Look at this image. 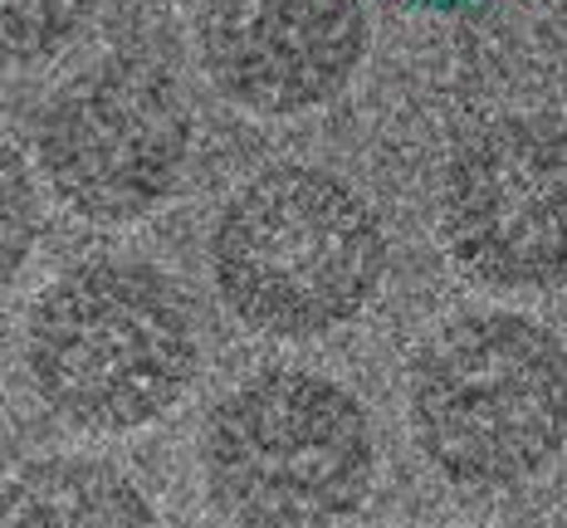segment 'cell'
Listing matches in <instances>:
<instances>
[{"label":"cell","mask_w":567,"mask_h":528,"mask_svg":"<svg viewBox=\"0 0 567 528\" xmlns=\"http://www.w3.org/2000/svg\"><path fill=\"white\" fill-rule=\"evenodd\" d=\"M200 372V323L167 269L147 260H84L34 293L25 377L79 431H142L182 406Z\"/></svg>","instance_id":"obj_1"},{"label":"cell","mask_w":567,"mask_h":528,"mask_svg":"<svg viewBox=\"0 0 567 528\" xmlns=\"http://www.w3.org/2000/svg\"><path fill=\"white\" fill-rule=\"evenodd\" d=\"M386 230L338 172L284 162L220 206L210 275L226 309L269 338H323L358 319L386 279Z\"/></svg>","instance_id":"obj_2"},{"label":"cell","mask_w":567,"mask_h":528,"mask_svg":"<svg viewBox=\"0 0 567 528\" xmlns=\"http://www.w3.org/2000/svg\"><path fill=\"white\" fill-rule=\"evenodd\" d=\"M372 479L368 406L323 372L265 367L200 426V485L230 528H348Z\"/></svg>","instance_id":"obj_3"},{"label":"cell","mask_w":567,"mask_h":528,"mask_svg":"<svg viewBox=\"0 0 567 528\" xmlns=\"http://www.w3.org/2000/svg\"><path fill=\"white\" fill-rule=\"evenodd\" d=\"M411 436L455 489H518L563 451V343L509 309L441 323L411 362Z\"/></svg>","instance_id":"obj_4"},{"label":"cell","mask_w":567,"mask_h":528,"mask_svg":"<svg viewBox=\"0 0 567 528\" xmlns=\"http://www.w3.org/2000/svg\"><path fill=\"white\" fill-rule=\"evenodd\" d=\"M34 157L54 201L93 226H127L172 201L192 162V103L147 59H103L44 103Z\"/></svg>","instance_id":"obj_5"},{"label":"cell","mask_w":567,"mask_h":528,"mask_svg":"<svg viewBox=\"0 0 567 528\" xmlns=\"http://www.w3.org/2000/svg\"><path fill=\"white\" fill-rule=\"evenodd\" d=\"M435 235L470 279L553 289L563 279V123L548 113L475 127L441 172Z\"/></svg>","instance_id":"obj_6"},{"label":"cell","mask_w":567,"mask_h":528,"mask_svg":"<svg viewBox=\"0 0 567 528\" xmlns=\"http://www.w3.org/2000/svg\"><path fill=\"white\" fill-rule=\"evenodd\" d=\"M200 64L235 108L299 117L333 103L368 54V0H200Z\"/></svg>","instance_id":"obj_7"},{"label":"cell","mask_w":567,"mask_h":528,"mask_svg":"<svg viewBox=\"0 0 567 528\" xmlns=\"http://www.w3.org/2000/svg\"><path fill=\"white\" fill-rule=\"evenodd\" d=\"M0 528H162L133 475L93 455H44L0 479Z\"/></svg>","instance_id":"obj_8"},{"label":"cell","mask_w":567,"mask_h":528,"mask_svg":"<svg viewBox=\"0 0 567 528\" xmlns=\"http://www.w3.org/2000/svg\"><path fill=\"white\" fill-rule=\"evenodd\" d=\"M99 0H0V64L25 69L64 54L89 30Z\"/></svg>","instance_id":"obj_9"},{"label":"cell","mask_w":567,"mask_h":528,"mask_svg":"<svg viewBox=\"0 0 567 528\" xmlns=\"http://www.w3.org/2000/svg\"><path fill=\"white\" fill-rule=\"evenodd\" d=\"M40 240V186L30 162L0 137V289L30 265Z\"/></svg>","instance_id":"obj_10"},{"label":"cell","mask_w":567,"mask_h":528,"mask_svg":"<svg viewBox=\"0 0 567 528\" xmlns=\"http://www.w3.org/2000/svg\"><path fill=\"white\" fill-rule=\"evenodd\" d=\"M401 6L431 10V15H455V10H475V6H484V0H401Z\"/></svg>","instance_id":"obj_11"}]
</instances>
